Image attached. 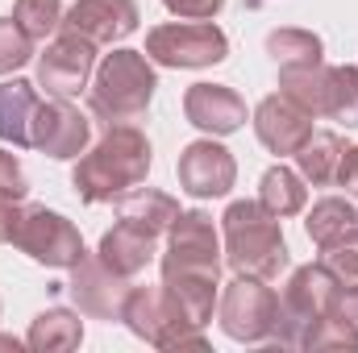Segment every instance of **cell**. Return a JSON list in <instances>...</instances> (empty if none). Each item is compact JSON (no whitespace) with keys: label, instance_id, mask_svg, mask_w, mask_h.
Instances as JSON below:
<instances>
[{"label":"cell","instance_id":"1","mask_svg":"<svg viewBox=\"0 0 358 353\" xmlns=\"http://www.w3.org/2000/svg\"><path fill=\"white\" fill-rule=\"evenodd\" d=\"M150 167L155 150L138 125H104V137L76 158L71 187L84 204H113L125 191L142 187Z\"/></svg>","mask_w":358,"mask_h":353},{"label":"cell","instance_id":"2","mask_svg":"<svg viewBox=\"0 0 358 353\" xmlns=\"http://www.w3.org/2000/svg\"><path fill=\"white\" fill-rule=\"evenodd\" d=\"M159 91V71L146 50H108L88 84V108L100 125H138Z\"/></svg>","mask_w":358,"mask_h":353},{"label":"cell","instance_id":"3","mask_svg":"<svg viewBox=\"0 0 358 353\" xmlns=\"http://www.w3.org/2000/svg\"><path fill=\"white\" fill-rule=\"evenodd\" d=\"M221 241H225V262L234 274L246 278H279L287 270V241L279 229V216L267 212L259 200H234L221 212Z\"/></svg>","mask_w":358,"mask_h":353},{"label":"cell","instance_id":"4","mask_svg":"<svg viewBox=\"0 0 358 353\" xmlns=\"http://www.w3.org/2000/svg\"><path fill=\"white\" fill-rule=\"evenodd\" d=\"M338 295H342V278L329 270L325 262H308L296 266L283 283V295H279V324L271 333L275 345H287V350H300L304 345V333L334 316L338 308Z\"/></svg>","mask_w":358,"mask_h":353},{"label":"cell","instance_id":"5","mask_svg":"<svg viewBox=\"0 0 358 353\" xmlns=\"http://www.w3.org/2000/svg\"><path fill=\"white\" fill-rule=\"evenodd\" d=\"M121 324L155 350H183V345L204 350L208 345L204 329H196L179 312L176 299L163 291V283L159 287H129V295L121 303Z\"/></svg>","mask_w":358,"mask_h":353},{"label":"cell","instance_id":"6","mask_svg":"<svg viewBox=\"0 0 358 353\" xmlns=\"http://www.w3.org/2000/svg\"><path fill=\"white\" fill-rule=\"evenodd\" d=\"M146 54L155 67L204 71L229 59V38L213 21H167L146 33Z\"/></svg>","mask_w":358,"mask_h":353},{"label":"cell","instance_id":"7","mask_svg":"<svg viewBox=\"0 0 358 353\" xmlns=\"http://www.w3.org/2000/svg\"><path fill=\"white\" fill-rule=\"evenodd\" d=\"M217 324H221V333L229 341L263 345V341H271V333L279 324V295L271 291L263 278L238 274L217 295Z\"/></svg>","mask_w":358,"mask_h":353},{"label":"cell","instance_id":"8","mask_svg":"<svg viewBox=\"0 0 358 353\" xmlns=\"http://www.w3.org/2000/svg\"><path fill=\"white\" fill-rule=\"evenodd\" d=\"M13 246L25 258H34L38 266H50V270H71L76 262H84V254H88L80 229L63 212H55L46 204H34V208L21 212Z\"/></svg>","mask_w":358,"mask_h":353},{"label":"cell","instance_id":"9","mask_svg":"<svg viewBox=\"0 0 358 353\" xmlns=\"http://www.w3.org/2000/svg\"><path fill=\"white\" fill-rule=\"evenodd\" d=\"M159 270L221 278V233L204 208H187L176 216V225L167 229V254H163Z\"/></svg>","mask_w":358,"mask_h":353},{"label":"cell","instance_id":"10","mask_svg":"<svg viewBox=\"0 0 358 353\" xmlns=\"http://www.w3.org/2000/svg\"><path fill=\"white\" fill-rule=\"evenodd\" d=\"M92 142V121L63 96H50L46 104H38L34 125H29V146L42 150L55 163H71L88 150Z\"/></svg>","mask_w":358,"mask_h":353},{"label":"cell","instance_id":"11","mask_svg":"<svg viewBox=\"0 0 358 353\" xmlns=\"http://www.w3.org/2000/svg\"><path fill=\"white\" fill-rule=\"evenodd\" d=\"M176 175H179V191H187L192 200H221L238 183V163L217 137L204 133V137H196L179 150Z\"/></svg>","mask_w":358,"mask_h":353},{"label":"cell","instance_id":"12","mask_svg":"<svg viewBox=\"0 0 358 353\" xmlns=\"http://www.w3.org/2000/svg\"><path fill=\"white\" fill-rule=\"evenodd\" d=\"M92 71H96V46L80 33H67L59 29L55 42H46V50L38 54V88L46 96H80L92 84Z\"/></svg>","mask_w":358,"mask_h":353},{"label":"cell","instance_id":"13","mask_svg":"<svg viewBox=\"0 0 358 353\" xmlns=\"http://www.w3.org/2000/svg\"><path fill=\"white\" fill-rule=\"evenodd\" d=\"M129 287H134L129 278L108 270L96 254H84V262L71 266V283H67L80 316H92V320H121V303H125Z\"/></svg>","mask_w":358,"mask_h":353},{"label":"cell","instance_id":"14","mask_svg":"<svg viewBox=\"0 0 358 353\" xmlns=\"http://www.w3.org/2000/svg\"><path fill=\"white\" fill-rule=\"evenodd\" d=\"M138 21H142L138 0H76L63 13L59 29L88 38L92 46H113V42H125L138 29Z\"/></svg>","mask_w":358,"mask_h":353},{"label":"cell","instance_id":"15","mask_svg":"<svg viewBox=\"0 0 358 353\" xmlns=\"http://www.w3.org/2000/svg\"><path fill=\"white\" fill-rule=\"evenodd\" d=\"M250 125H255V137L279 158H292L313 133V117L300 104H292L283 91H271L259 100V108L250 112Z\"/></svg>","mask_w":358,"mask_h":353},{"label":"cell","instance_id":"16","mask_svg":"<svg viewBox=\"0 0 358 353\" xmlns=\"http://www.w3.org/2000/svg\"><path fill=\"white\" fill-rule=\"evenodd\" d=\"M183 117L208 137H229L250 121L246 100L229 84H192L183 91Z\"/></svg>","mask_w":358,"mask_h":353},{"label":"cell","instance_id":"17","mask_svg":"<svg viewBox=\"0 0 358 353\" xmlns=\"http://www.w3.org/2000/svg\"><path fill=\"white\" fill-rule=\"evenodd\" d=\"M96 258L108 266V270H117L121 278H138L146 266L155 262V237L142 233V229H134V225H125V220H117L100 237Z\"/></svg>","mask_w":358,"mask_h":353},{"label":"cell","instance_id":"18","mask_svg":"<svg viewBox=\"0 0 358 353\" xmlns=\"http://www.w3.org/2000/svg\"><path fill=\"white\" fill-rule=\"evenodd\" d=\"M179 212H183L179 200L167 195V191H159V187H134V191H125V195L117 200V220H125V225L150 233L155 241L176 225Z\"/></svg>","mask_w":358,"mask_h":353},{"label":"cell","instance_id":"19","mask_svg":"<svg viewBox=\"0 0 358 353\" xmlns=\"http://www.w3.org/2000/svg\"><path fill=\"white\" fill-rule=\"evenodd\" d=\"M25 345L34 353H71L84 345V320H80V308H46L34 316L29 333H25Z\"/></svg>","mask_w":358,"mask_h":353},{"label":"cell","instance_id":"20","mask_svg":"<svg viewBox=\"0 0 358 353\" xmlns=\"http://www.w3.org/2000/svg\"><path fill=\"white\" fill-rule=\"evenodd\" d=\"M38 84L29 80H4L0 84V142L8 146H29V125H34V112H38Z\"/></svg>","mask_w":358,"mask_h":353},{"label":"cell","instance_id":"21","mask_svg":"<svg viewBox=\"0 0 358 353\" xmlns=\"http://www.w3.org/2000/svg\"><path fill=\"white\" fill-rule=\"evenodd\" d=\"M342 154H346L342 133H334V129H313L308 142H304L292 158H296V171L304 175V183H313V187H329V183H338Z\"/></svg>","mask_w":358,"mask_h":353},{"label":"cell","instance_id":"22","mask_svg":"<svg viewBox=\"0 0 358 353\" xmlns=\"http://www.w3.org/2000/svg\"><path fill=\"white\" fill-rule=\"evenodd\" d=\"M355 229H358V204L355 200H342V195H321L308 208V216H304V233H308V241L317 250L334 246L338 237H346Z\"/></svg>","mask_w":358,"mask_h":353},{"label":"cell","instance_id":"23","mask_svg":"<svg viewBox=\"0 0 358 353\" xmlns=\"http://www.w3.org/2000/svg\"><path fill=\"white\" fill-rule=\"evenodd\" d=\"M221 278H204V274H163V291L176 299V308L196 324L204 329L213 320V308H217V291Z\"/></svg>","mask_w":358,"mask_h":353},{"label":"cell","instance_id":"24","mask_svg":"<svg viewBox=\"0 0 358 353\" xmlns=\"http://www.w3.org/2000/svg\"><path fill=\"white\" fill-rule=\"evenodd\" d=\"M259 204H263L267 212H275L279 220H287V216L304 212V204H308V183H304L300 171L275 163V167H267L263 179H259Z\"/></svg>","mask_w":358,"mask_h":353},{"label":"cell","instance_id":"25","mask_svg":"<svg viewBox=\"0 0 358 353\" xmlns=\"http://www.w3.org/2000/svg\"><path fill=\"white\" fill-rule=\"evenodd\" d=\"M267 59L279 67V71L313 67V63H325V42H321L313 29L283 25V29H271L267 33Z\"/></svg>","mask_w":358,"mask_h":353},{"label":"cell","instance_id":"26","mask_svg":"<svg viewBox=\"0 0 358 353\" xmlns=\"http://www.w3.org/2000/svg\"><path fill=\"white\" fill-rule=\"evenodd\" d=\"M279 91L317 121V117H325V104H329V67L325 63H313V67L279 71Z\"/></svg>","mask_w":358,"mask_h":353},{"label":"cell","instance_id":"27","mask_svg":"<svg viewBox=\"0 0 358 353\" xmlns=\"http://www.w3.org/2000/svg\"><path fill=\"white\" fill-rule=\"evenodd\" d=\"M325 121L358 129V67H329V104Z\"/></svg>","mask_w":358,"mask_h":353},{"label":"cell","instance_id":"28","mask_svg":"<svg viewBox=\"0 0 358 353\" xmlns=\"http://www.w3.org/2000/svg\"><path fill=\"white\" fill-rule=\"evenodd\" d=\"M63 0H13V21L34 38V42H46L50 33H59L63 25Z\"/></svg>","mask_w":358,"mask_h":353},{"label":"cell","instance_id":"29","mask_svg":"<svg viewBox=\"0 0 358 353\" xmlns=\"http://www.w3.org/2000/svg\"><path fill=\"white\" fill-rule=\"evenodd\" d=\"M29 59H34V38L13 17H0V75L21 71Z\"/></svg>","mask_w":358,"mask_h":353},{"label":"cell","instance_id":"30","mask_svg":"<svg viewBox=\"0 0 358 353\" xmlns=\"http://www.w3.org/2000/svg\"><path fill=\"white\" fill-rule=\"evenodd\" d=\"M300 350H358V333L334 312L325 320H317L308 333H304V345Z\"/></svg>","mask_w":358,"mask_h":353},{"label":"cell","instance_id":"31","mask_svg":"<svg viewBox=\"0 0 358 353\" xmlns=\"http://www.w3.org/2000/svg\"><path fill=\"white\" fill-rule=\"evenodd\" d=\"M321 262L329 266L342 283H355L358 278V229L338 237L334 246H321Z\"/></svg>","mask_w":358,"mask_h":353},{"label":"cell","instance_id":"32","mask_svg":"<svg viewBox=\"0 0 358 353\" xmlns=\"http://www.w3.org/2000/svg\"><path fill=\"white\" fill-rule=\"evenodd\" d=\"M25 195H29V175H25L21 158L13 150H0V200L21 204Z\"/></svg>","mask_w":358,"mask_h":353},{"label":"cell","instance_id":"33","mask_svg":"<svg viewBox=\"0 0 358 353\" xmlns=\"http://www.w3.org/2000/svg\"><path fill=\"white\" fill-rule=\"evenodd\" d=\"M163 8L179 21H217L225 0H163Z\"/></svg>","mask_w":358,"mask_h":353},{"label":"cell","instance_id":"34","mask_svg":"<svg viewBox=\"0 0 358 353\" xmlns=\"http://www.w3.org/2000/svg\"><path fill=\"white\" fill-rule=\"evenodd\" d=\"M338 187H346L358 200V146H346L342 154V167H338Z\"/></svg>","mask_w":358,"mask_h":353},{"label":"cell","instance_id":"35","mask_svg":"<svg viewBox=\"0 0 358 353\" xmlns=\"http://www.w3.org/2000/svg\"><path fill=\"white\" fill-rule=\"evenodd\" d=\"M350 329L358 333V278H355V287H342V295H338V308H334Z\"/></svg>","mask_w":358,"mask_h":353},{"label":"cell","instance_id":"36","mask_svg":"<svg viewBox=\"0 0 358 353\" xmlns=\"http://www.w3.org/2000/svg\"><path fill=\"white\" fill-rule=\"evenodd\" d=\"M17 220H21V208H17L13 200H0V246H4V241H13Z\"/></svg>","mask_w":358,"mask_h":353},{"label":"cell","instance_id":"37","mask_svg":"<svg viewBox=\"0 0 358 353\" xmlns=\"http://www.w3.org/2000/svg\"><path fill=\"white\" fill-rule=\"evenodd\" d=\"M0 350H13V353H17V350H21V341H17V337H4V333H0Z\"/></svg>","mask_w":358,"mask_h":353},{"label":"cell","instance_id":"38","mask_svg":"<svg viewBox=\"0 0 358 353\" xmlns=\"http://www.w3.org/2000/svg\"><path fill=\"white\" fill-rule=\"evenodd\" d=\"M259 4H263V0H246V8H259Z\"/></svg>","mask_w":358,"mask_h":353}]
</instances>
